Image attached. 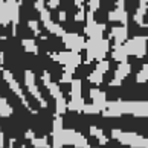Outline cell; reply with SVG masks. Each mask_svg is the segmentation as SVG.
Returning a JSON list of instances; mask_svg holds the SVG:
<instances>
[{
	"label": "cell",
	"mask_w": 148,
	"mask_h": 148,
	"mask_svg": "<svg viewBox=\"0 0 148 148\" xmlns=\"http://www.w3.org/2000/svg\"><path fill=\"white\" fill-rule=\"evenodd\" d=\"M66 17H67L66 11H60V12H58V20L60 21H66Z\"/></svg>",
	"instance_id": "obj_28"
},
{
	"label": "cell",
	"mask_w": 148,
	"mask_h": 148,
	"mask_svg": "<svg viewBox=\"0 0 148 148\" xmlns=\"http://www.w3.org/2000/svg\"><path fill=\"white\" fill-rule=\"evenodd\" d=\"M51 55L52 60H55V61H58L60 64L64 66V72L72 75L75 72V69L78 67V66L81 64V55L79 53H75V52H57V53H49Z\"/></svg>",
	"instance_id": "obj_4"
},
{
	"label": "cell",
	"mask_w": 148,
	"mask_h": 148,
	"mask_svg": "<svg viewBox=\"0 0 148 148\" xmlns=\"http://www.w3.org/2000/svg\"><path fill=\"white\" fill-rule=\"evenodd\" d=\"M34 6H35V9L38 11V12H40L43 8H46V2L45 0H37V2L34 3Z\"/></svg>",
	"instance_id": "obj_25"
},
{
	"label": "cell",
	"mask_w": 148,
	"mask_h": 148,
	"mask_svg": "<svg viewBox=\"0 0 148 148\" xmlns=\"http://www.w3.org/2000/svg\"><path fill=\"white\" fill-rule=\"evenodd\" d=\"M90 98H92V104L96 106L98 108L101 110V113L107 108V96L106 93L99 89H90Z\"/></svg>",
	"instance_id": "obj_12"
},
{
	"label": "cell",
	"mask_w": 148,
	"mask_h": 148,
	"mask_svg": "<svg viewBox=\"0 0 148 148\" xmlns=\"http://www.w3.org/2000/svg\"><path fill=\"white\" fill-rule=\"evenodd\" d=\"M43 84H45V87L49 90V93H51V96L55 99V114H58V116H63V114L67 112V101H66V98L63 95V92L60 90V86L57 83H53L52 78H51V73L49 72H43Z\"/></svg>",
	"instance_id": "obj_2"
},
{
	"label": "cell",
	"mask_w": 148,
	"mask_h": 148,
	"mask_svg": "<svg viewBox=\"0 0 148 148\" xmlns=\"http://www.w3.org/2000/svg\"><path fill=\"white\" fill-rule=\"evenodd\" d=\"M3 79L8 83L9 89H11V90H12V92L15 93V95L18 96V99H20L21 102H23V106H25L26 108H28V110H29L31 113H34V114H35V113H37V110H34V108L31 107V104H29V101H28V98H26V95L23 93V90H21V87H20V84H18V81L15 79V78H14V75L11 73L9 70H6V69L3 70Z\"/></svg>",
	"instance_id": "obj_6"
},
{
	"label": "cell",
	"mask_w": 148,
	"mask_h": 148,
	"mask_svg": "<svg viewBox=\"0 0 148 148\" xmlns=\"http://www.w3.org/2000/svg\"><path fill=\"white\" fill-rule=\"evenodd\" d=\"M25 86H26V89H28V92L37 99V102L40 104V107L46 108L47 102L45 101V98L41 96V93H40V90H38L37 84H35V73L32 72V70H29V69L25 72Z\"/></svg>",
	"instance_id": "obj_8"
},
{
	"label": "cell",
	"mask_w": 148,
	"mask_h": 148,
	"mask_svg": "<svg viewBox=\"0 0 148 148\" xmlns=\"http://www.w3.org/2000/svg\"><path fill=\"white\" fill-rule=\"evenodd\" d=\"M81 79H72V83H70V99H79L81 96Z\"/></svg>",
	"instance_id": "obj_17"
},
{
	"label": "cell",
	"mask_w": 148,
	"mask_h": 148,
	"mask_svg": "<svg viewBox=\"0 0 148 148\" xmlns=\"http://www.w3.org/2000/svg\"><path fill=\"white\" fill-rule=\"evenodd\" d=\"M136 81H138V83H147L148 81V64H145L144 67L138 72V75H136Z\"/></svg>",
	"instance_id": "obj_21"
},
{
	"label": "cell",
	"mask_w": 148,
	"mask_h": 148,
	"mask_svg": "<svg viewBox=\"0 0 148 148\" xmlns=\"http://www.w3.org/2000/svg\"><path fill=\"white\" fill-rule=\"evenodd\" d=\"M110 40H87V46H86V51H87V60H86V64H90L93 60H96L98 63L102 61L104 57L107 55V52L110 51Z\"/></svg>",
	"instance_id": "obj_3"
},
{
	"label": "cell",
	"mask_w": 148,
	"mask_h": 148,
	"mask_svg": "<svg viewBox=\"0 0 148 148\" xmlns=\"http://www.w3.org/2000/svg\"><path fill=\"white\" fill-rule=\"evenodd\" d=\"M108 69H110V61H107V60L99 61L96 64V67L92 70V73L89 75V78H87V79H89V83L99 86L102 83V79H104V73H106Z\"/></svg>",
	"instance_id": "obj_9"
},
{
	"label": "cell",
	"mask_w": 148,
	"mask_h": 148,
	"mask_svg": "<svg viewBox=\"0 0 148 148\" xmlns=\"http://www.w3.org/2000/svg\"><path fill=\"white\" fill-rule=\"evenodd\" d=\"M75 20L76 21H84L86 20V12H83V11H78L75 15Z\"/></svg>",
	"instance_id": "obj_27"
},
{
	"label": "cell",
	"mask_w": 148,
	"mask_h": 148,
	"mask_svg": "<svg viewBox=\"0 0 148 148\" xmlns=\"http://www.w3.org/2000/svg\"><path fill=\"white\" fill-rule=\"evenodd\" d=\"M108 40H113V47L122 46L124 43L128 40V28L127 26H116V28H112Z\"/></svg>",
	"instance_id": "obj_10"
},
{
	"label": "cell",
	"mask_w": 148,
	"mask_h": 148,
	"mask_svg": "<svg viewBox=\"0 0 148 148\" xmlns=\"http://www.w3.org/2000/svg\"><path fill=\"white\" fill-rule=\"evenodd\" d=\"M60 2H61V0H49V2H47V8L49 9H55V8H58Z\"/></svg>",
	"instance_id": "obj_26"
},
{
	"label": "cell",
	"mask_w": 148,
	"mask_h": 148,
	"mask_svg": "<svg viewBox=\"0 0 148 148\" xmlns=\"http://www.w3.org/2000/svg\"><path fill=\"white\" fill-rule=\"evenodd\" d=\"M28 26L32 29V32H34L37 37H40L41 31H40V26H38V21H37V20H29V21H28Z\"/></svg>",
	"instance_id": "obj_23"
},
{
	"label": "cell",
	"mask_w": 148,
	"mask_h": 148,
	"mask_svg": "<svg viewBox=\"0 0 148 148\" xmlns=\"http://www.w3.org/2000/svg\"><path fill=\"white\" fill-rule=\"evenodd\" d=\"M112 57L114 61H118V63H125L127 61V52H125V47L124 45L122 46H119V47H113V52H112Z\"/></svg>",
	"instance_id": "obj_18"
},
{
	"label": "cell",
	"mask_w": 148,
	"mask_h": 148,
	"mask_svg": "<svg viewBox=\"0 0 148 148\" xmlns=\"http://www.w3.org/2000/svg\"><path fill=\"white\" fill-rule=\"evenodd\" d=\"M18 2H21V0H18Z\"/></svg>",
	"instance_id": "obj_29"
},
{
	"label": "cell",
	"mask_w": 148,
	"mask_h": 148,
	"mask_svg": "<svg viewBox=\"0 0 148 148\" xmlns=\"http://www.w3.org/2000/svg\"><path fill=\"white\" fill-rule=\"evenodd\" d=\"M99 5H101V0H90L89 2V11H92L95 14V11L99 9Z\"/></svg>",
	"instance_id": "obj_24"
},
{
	"label": "cell",
	"mask_w": 148,
	"mask_h": 148,
	"mask_svg": "<svg viewBox=\"0 0 148 148\" xmlns=\"http://www.w3.org/2000/svg\"><path fill=\"white\" fill-rule=\"evenodd\" d=\"M11 23L9 9L5 0H0V26H8Z\"/></svg>",
	"instance_id": "obj_16"
},
{
	"label": "cell",
	"mask_w": 148,
	"mask_h": 148,
	"mask_svg": "<svg viewBox=\"0 0 148 148\" xmlns=\"http://www.w3.org/2000/svg\"><path fill=\"white\" fill-rule=\"evenodd\" d=\"M43 26L47 29V32H51V34H53V35H57V37H64L66 35V31L60 26L58 23H53L52 20H47V21H45L43 23Z\"/></svg>",
	"instance_id": "obj_15"
},
{
	"label": "cell",
	"mask_w": 148,
	"mask_h": 148,
	"mask_svg": "<svg viewBox=\"0 0 148 148\" xmlns=\"http://www.w3.org/2000/svg\"><path fill=\"white\" fill-rule=\"evenodd\" d=\"M147 43H148V35H136L131 40H127L124 43L125 52H127L128 57L133 55L142 58L147 53Z\"/></svg>",
	"instance_id": "obj_5"
},
{
	"label": "cell",
	"mask_w": 148,
	"mask_h": 148,
	"mask_svg": "<svg viewBox=\"0 0 148 148\" xmlns=\"http://www.w3.org/2000/svg\"><path fill=\"white\" fill-rule=\"evenodd\" d=\"M11 114H12V107L8 104L6 98L0 96V116L2 118H9Z\"/></svg>",
	"instance_id": "obj_19"
},
{
	"label": "cell",
	"mask_w": 148,
	"mask_h": 148,
	"mask_svg": "<svg viewBox=\"0 0 148 148\" xmlns=\"http://www.w3.org/2000/svg\"><path fill=\"white\" fill-rule=\"evenodd\" d=\"M21 45H23V49L29 53H38V46L35 40H31V38H25L21 40Z\"/></svg>",
	"instance_id": "obj_20"
},
{
	"label": "cell",
	"mask_w": 148,
	"mask_h": 148,
	"mask_svg": "<svg viewBox=\"0 0 148 148\" xmlns=\"http://www.w3.org/2000/svg\"><path fill=\"white\" fill-rule=\"evenodd\" d=\"M61 40L64 43L66 49L70 52H75V53H79L87 46V41L84 40V37H81L79 34H76V32H66V35Z\"/></svg>",
	"instance_id": "obj_7"
},
{
	"label": "cell",
	"mask_w": 148,
	"mask_h": 148,
	"mask_svg": "<svg viewBox=\"0 0 148 148\" xmlns=\"http://www.w3.org/2000/svg\"><path fill=\"white\" fill-rule=\"evenodd\" d=\"M147 11H148V0H140L139 6H138V9H136V12L133 15V21L136 25H139L140 28H147L148 29V23H144Z\"/></svg>",
	"instance_id": "obj_13"
},
{
	"label": "cell",
	"mask_w": 148,
	"mask_h": 148,
	"mask_svg": "<svg viewBox=\"0 0 148 148\" xmlns=\"http://www.w3.org/2000/svg\"><path fill=\"white\" fill-rule=\"evenodd\" d=\"M130 72H131V66H130L128 61L119 63L118 69H116V72H114L113 79L110 81V86H112V87H118V86H121V84H122V81L130 75Z\"/></svg>",
	"instance_id": "obj_11"
},
{
	"label": "cell",
	"mask_w": 148,
	"mask_h": 148,
	"mask_svg": "<svg viewBox=\"0 0 148 148\" xmlns=\"http://www.w3.org/2000/svg\"><path fill=\"white\" fill-rule=\"evenodd\" d=\"M83 113H86V114H98V113H101V110L96 106H93V104H86L84 108H83Z\"/></svg>",
	"instance_id": "obj_22"
},
{
	"label": "cell",
	"mask_w": 148,
	"mask_h": 148,
	"mask_svg": "<svg viewBox=\"0 0 148 148\" xmlns=\"http://www.w3.org/2000/svg\"><path fill=\"white\" fill-rule=\"evenodd\" d=\"M108 21H121L122 26L128 28V12L127 9H113L108 12Z\"/></svg>",
	"instance_id": "obj_14"
},
{
	"label": "cell",
	"mask_w": 148,
	"mask_h": 148,
	"mask_svg": "<svg viewBox=\"0 0 148 148\" xmlns=\"http://www.w3.org/2000/svg\"><path fill=\"white\" fill-rule=\"evenodd\" d=\"M110 138L114 142H119L122 147L128 148H148V138L134 131H124L121 128H113L110 131Z\"/></svg>",
	"instance_id": "obj_1"
}]
</instances>
